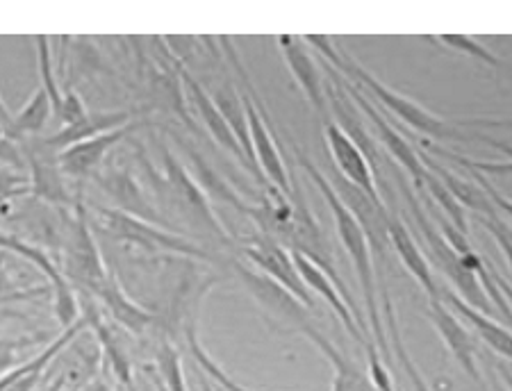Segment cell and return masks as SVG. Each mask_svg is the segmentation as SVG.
I'll use <instances>...</instances> for the list:
<instances>
[{"label": "cell", "instance_id": "6da1fadb", "mask_svg": "<svg viewBox=\"0 0 512 391\" xmlns=\"http://www.w3.org/2000/svg\"><path fill=\"white\" fill-rule=\"evenodd\" d=\"M294 153H296V160H299V166L305 173H308L312 185L321 191V196H324L330 214H333L337 237H340L344 251L351 257L355 276H358V282L362 287V296H365L371 339H374L378 353H381L387 362H392V348H390V341H387V337H385V326L381 321V305H378L374 253H371L367 235L362 232L360 223L355 221V216L349 212V207L340 201V196H337V191L333 189V185H330L326 173L321 171L319 166L301 151V148H296Z\"/></svg>", "mask_w": 512, "mask_h": 391}, {"label": "cell", "instance_id": "7a4b0ae2", "mask_svg": "<svg viewBox=\"0 0 512 391\" xmlns=\"http://www.w3.org/2000/svg\"><path fill=\"white\" fill-rule=\"evenodd\" d=\"M303 39L305 44L315 48V51L321 55V60H326L342 78L349 80L353 87L367 89V94L371 98H376L378 103L387 107V112H392L396 119H401L408 128L417 130L419 135H426L431 139H462L456 126H449L447 121H442L440 116L428 112L426 107H421L419 103L399 94V91L387 87L385 82H381L374 76V73H369L365 66L355 62L342 46H335L333 41H330V37L305 35Z\"/></svg>", "mask_w": 512, "mask_h": 391}, {"label": "cell", "instance_id": "3957f363", "mask_svg": "<svg viewBox=\"0 0 512 391\" xmlns=\"http://www.w3.org/2000/svg\"><path fill=\"white\" fill-rule=\"evenodd\" d=\"M219 44L224 46V51L228 55V62L233 66V71L237 73L239 82H242V98H244V107H246V119H249V135H251V146H253V155H255V164L262 173L264 182L269 187L278 189L280 194L287 196L292 201L294 196V187H292V178H289V171L283 162V155L278 151V144L274 135H271L267 116H264L262 110V101L255 91L253 80L246 71L244 62L239 60V53L230 37H221Z\"/></svg>", "mask_w": 512, "mask_h": 391}, {"label": "cell", "instance_id": "277c9868", "mask_svg": "<svg viewBox=\"0 0 512 391\" xmlns=\"http://www.w3.org/2000/svg\"><path fill=\"white\" fill-rule=\"evenodd\" d=\"M96 216V223L107 235L142 248V251L180 255L196 262H212V253L208 248L194 244L192 239L178 235V232L164 230L151 221L139 219L135 214L117 210V207H96Z\"/></svg>", "mask_w": 512, "mask_h": 391}, {"label": "cell", "instance_id": "5b68a950", "mask_svg": "<svg viewBox=\"0 0 512 391\" xmlns=\"http://www.w3.org/2000/svg\"><path fill=\"white\" fill-rule=\"evenodd\" d=\"M403 194L408 198L412 219H415L417 228L421 230V237L426 241V255L431 257V262L444 273V276H447V280L453 285V291H456L462 301L476 307L478 312L492 314L494 305L490 303V298H487L481 280L467 269L465 262L460 260V255L453 251L449 241L444 239L442 230H437L435 223L428 219L424 210H421L415 191L410 187H403Z\"/></svg>", "mask_w": 512, "mask_h": 391}, {"label": "cell", "instance_id": "8992f818", "mask_svg": "<svg viewBox=\"0 0 512 391\" xmlns=\"http://www.w3.org/2000/svg\"><path fill=\"white\" fill-rule=\"evenodd\" d=\"M62 262L64 278L85 296H94L112 276L110 266L105 264L101 251H98L82 201L76 203V216L66 221L62 235Z\"/></svg>", "mask_w": 512, "mask_h": 391}, {"label": "cell", "instance_id": "52a82bcc", "mask_svg": "<svg viewBox=\"0 0 512 391\" xmlns=\"http://www.w3.org/2000/svg\"><path fill=\"white\" fill-rule=\"evenodd\" d=\"M162 162L164 182H167L171 201L178 207L180 214L185 216L189 226L201 230L203 235L221 239V244L233 246V239H230L224 223L219 221L217 212H214L210 196L205 194L201 185H198L192 171H189L176 155L167 151V146H162Z\"/></svg>", "mask_w": 512, "mask_h": 391}, {"label": "cell", "instance_id": "ba28073f", "mask_svg": "<svg viewBox=\"0 0 512 391\" xmlns=\"http://www.w3.org/2000/svg\"><path fill=\"white\" fill-rule=\"evenodd\" d=\"M239 253L246 257V262H251L255 269L264 276H269L280 287L287 289L296 301L303 303L308 310L315 307V298L312 291L305 287L299 269H296L292 253L285 246H280L278 241L264 235H255L244 241H239Z\"/></svg>", "mask_w": 512, "mask_h": 391}, {"label": "cell", "instance_id": "9c48e42d", "mask_svg": "<svg viewBox=\"0 0 512 391\" xmlns=\"http://www.w3.org/2000/svg\"><path fill=\"white\" fill-rule=\"evenodd\" d=\"M330 185L337 191L340 201L349 207V212L355 216V221L360 223L362 232L367 235V241L371 246V253L385 260V255L392 251L390 244V219L383 201H376L369 194H365L360 187H355L353 182L342 178L337 171H330Z\"/></svg>", "mask_w": 512, "mask_h": 391}, {"label": "cell", "instance_id": "30bf717a", "mask_svg": "<svg viewBox=\"0 0 512 391\" xmlns=\"http://www.w3.org/2000/svg\"><path fill=\"white\" fill-rule=\"evenodd\" d=\"M340 80H342V87H344L346 94H349L351 101L358 105V110H362V116L371 121V130H374L376 135H378V139L383 141V146L387 148V153H390L394 160L399 162L403 169L408 171L412 185H417L419 189L424 187L426 166H424V162H421L417 148H412L410 141L403 137V135H399V132H396L390 126V123L385 121V116L378 112L376 107L371 105L365 96H362V91L358 87H353L351 82L344 80L342 76H340Z\"/></svg>", "mask_w": 512, "mask_h": 391}, {"label": "cell", "instance_id": "8fae6325", "mask_svg": "<svg viewBox=\"0 0 512 391\" xmlns=\"http://www.w3.org/2000/svg\"><path fill=\"white\" fill-rule=\"evenodd\" d=\"M278 48L283 53L285 62L292 71L294 80L299 82L301 91L308 98L312 110L319 114V119L328 123L330 121V110H328V94H326V82L321 76L315 57L310 53V46L305 44L303 37H292V35H280L278 37Z\"/></svg>", "mask_w": 512, "mask_h": 391}, {"label": "cell", "instance_id": "7c38bea8", "mask_svg": "<svg viewBox=\"0 0 512 391\" xmlns=\"http://www.w3.org/2000/svg\"><path fill=\"white\" fill-rule=\"evenodd\" d=\"M324 137L330 155H333L335 171L342 178L353 182L355 187H360L365 194H369L376 201H383L381 191H378L376 178H374V166L367 160V155L360 151L358 144L346 135V132L330 119L324 123Z\"/></svg>", "mask_w": 512, "mask_h": 391}, {"label": "cell", "instance_id": "4fadbf2b", "mask_svg": "<svg viewBox=\"0 0 512 391\" xmlns=\"http://www.w3.org/2000/svg\"><path fill=\"white\" fill-rule=\"evenodd\" d=\"M428 319H431L435 326L437 335L442 337L444 346L449 348L453 360H456L462 366V371L483 389V378L476 366V341L472 337V332L465 328V323L460 321V316H456V312L444 305L440 298H428Z\"/></svg>", "mask_w": 512, "mask_h": 391}, {"label": "cell", "instance_id": "5bb4252c", "mask_svg": "<svg viewBox=\"0 0 512 391\" xmlns=\"http://www.w3.org/2000/svg\"><path fill=\"white\" fill-rule=\"evenodd\" d=\"M87 328L89 321L87 316L82 314L78 323H73L71 328L62 330L44 351H39L35 357H30V360L19 364L10 373H5V376L0 378V391H37L41 385V378H44L48 366L55 362V357H60V353H64Z\"/></svg>", "mask_w": 512, "mask_h": 391}, {"label": "cell", "instance_id": "9a60e30c", "mask_svg": "<svg viewBox=\"0 0 512 391\" xmlns=\"http://www.w3.org/2000/svg\"><path fill=\"white\" fill-rule=\"evenodd\" d=\"M233 269L237 276L244 280L246 289L251 291L255 301L262 303L264 310L280 316V319L287 321L296 332H299L303 326H308L310 319H308V314H305L308 312V307L296 301V298L289 294L287 289L280 287L278 282H274L269 276H264V273L249 269V266H244L239 262L233 264Z\"/></svg>", "mask_w": 512, "mask_h": 391}, {"label": "cell", "instance_id": "2e32d148", "mask_svg": "<svg viewBox=\"0 0 512 391\" xmlns=\"http://www.w3.org/2000/svg\"><path fill=\"white\" fill-rule=\"evenodd\" d=\"M176 69H178L180 80H183V85L187 89V96L192 98V105H194V110H196V116L203 121V126H205V130L210 132V137L217 141L221 148H226L230 155H235L237 160L246 166V169L255 173L251 162L246 160L242 146H239L235 132L230 130V126H228L226 119H224V114H221L217 103H214V98L210 96V91L205 89L201 82H198L192 76V73H189L180 62H178ZM255 176H258V173H255Z\"/></svg>", "mask_w": 512, "mask_h": 391}, {"label": "cell", "instance_id": "e0dca14e", "mask_svg": "<svg viewBox=\"0 0 512 391\" xmlns=\"http://www.w3.org/2000/svg\"><path fill=\"white\" fill-rule=\"evenodd\" d=\"M137 128H139V123L132 121V123H128V126H123L119 130L105 132V135H98L94 139L82 141V144L66 148V151L57 153V164H60L64 176L96 178L98 169L103 166L105 157L112 153V148H117L121 141Z\"/></svg>", "mask_w": 512, "mask_h": 391}, {"label": "cell", "instance_id": "ac0fdd59", "mask_svg": "<svg viewBox=\"0 0 512 391\" xmlns=\"http://www.w3.org/2000/svg\"><path fill=\"white\" fill-rule=\"evenodd\" d=\"M289 253H292V251H289ZM292 257H294L296 269H299L301 278L305 282V287H308L312 294H319L321 298H324V301L330 305V310L337 314V319L342 321V326L349 330V335L355 341H358V344H362V346L367 348L374 339L365 337V332H362L360 323H358V319H355V314H353V310L349 307V303L344 301L342 291L337 289L335 282L328 278V273L321 271L315 262H310L308 257H303L301 253H292Z\"/></svg>", "mask_w": 512, "mask_h": 391}, {"label": "cell", "instance_id": "d6986e66", "mask_svg": "<svg viewBox=\"0 0 512 391\" xmlns=\"http://www.w3.org/2000/svg\"><path fill=\"white\" fill-rule=\"evenodd\" d=\"M299 332L308 337L312 344L317 346V351L326 357L328 364L333 366V385H330V391H378L376 382L371 380V373L355 364L353 360H349V357H346L328 337L321 335L312 323L303 326Z\"/></svg>", "mask_w": 512, "mask_h": 391}, {"label": "cell", "instance_id": "ffe728a7", "mask_svg": "<svg viewBox=\"0 0 512 391\" xmlns=\"http://www.w3.org/2000/svg\"><path fill=\"white\" fill-rule=\"evenodd\" d=\"M94 298L103 303L105 310L110 312V316L114 319V323H119L123 330L132 332V335L142 337L155 326V323H158V316L132 301L128 291L121 287V282L117 280L114 273L107 278L105 285L96 291Z\"/></svg>", "mask_w": 512, "mask_h": 391}, {"label": "cell", "instance_id": "44dd1931", "mask_svg": "<svg viewBox=\"0 0 512 391\" xmlns=\"http://www.w3.org/2000/svg\"><path fill=\"white\" fill-rule=\"evenodd\" d=\"M132 112L126 110H117V112H89L85 119H80L71 126H62L51 137H44L41 141L51 148L53 153H62L66 148L82 144V141L94 139L98 135H105V132L119 130L123 126L132 123Z\"/></svg>", "mask_w": 512, "mask_h": 391}, {"label": "cell", "instance_id": "7402d4cb", "mask_svg": "<svg viewBox=\"0 0 512 391\" xmlns=\"http://www.w3.org/2000/svg\"><path fill=\"white\" fill-rule=\"evenodd\" d=\"M440 301H444V305L451 307L453 312H458L460 319H465L469 326L474 328L476 335L481 337L494 353L512 362V332L506 326L494 321L490 314L478 312L476 307L462 301L456 291L449 287H440Z\"/></svg>", "mask_w": 512, "mask_h": 391}, {"label": "cell", "instance_id": "603a6c76", "mask_svg": "<svg viewBox=\"0 0 512 391\" xmlns=\"http://www.w3.org/2000/svg\"><path fill=\"white\" fill-rule=\"evenodd\" d=\"M390 244L392 251L399 255L403 266H406L410 276L417 280V285L426 291L428 298H440V285L435 282L431 264H428L424 251L417 246V241L412 239L410 230L403 226L401 219H396V216L390 219Z\"/></svg>", "mask_w": 512, "mask_h": 391}, {"label": "cell", "instance_id": "cb8c5ba5", "mask_svg": "<svg viewBox=\"0 0 512 391\" xmlns=\"http://www.w3.org/2000/svg\"><path fill=\"white\" fill-rule=\"evenodd\" d=\"M421 162L431 173H435L437 178L444 182V187H447L453 196L458 198L462 207H469V210H474L478 216H497L499 210L494 207V203L490 201V196L485 194L481 185H474V182H469L465 178H458L456 173L449 171L447 166L440 164L431 157L428 153H419Z\"/></svg>", "mask_w": 512, "mask_h": 391}, {"label": "cell", "instance_id": "d4e9b609", "mask_svg": "<svg viewBox=\"0 0 512 391\" xmlns=\"http://www.w3.org/2000/svg\"><path fill=\"white\" fill-rule=\"evenodd\" d=\"M96 180L101 182V187L110 194L114 201H117V210H123L128 214H135L139 219H148V221H158L160 216L158 212L148 205L146 196L142 187L132 180L128 173H107V176H96Z\"/></svg>", "mask_w": 512, "mask_h": 391}, {"label": "cell", "instance_id": "484cf974", "mask_svg": "<svg viewBox=\"0 0 512 391\" xmlns=\"http://www.w3.org/2000/svg\"><path fill=\"white\" fill-rule=\"evenodd\" d=\"M51 114H55L51 96H48L41 87H37L35 91H32L30 101L23 105V110L19 114H14L12 137L23 141L26 137L39 135V132L46 128V123H48V119H51Z\"/></svg>", "mask_w": 512, "mask_h": 391}, {"label": "cell", "instance_id": "4316f807", "mask_svg": "<svg viewBox=\"0 0 512 391\" xmlns=\"http://www.w3.org/2000/svg\"><path fill=\"white\" fill-rule=\"evenodd\" d=\"M383 305H385V316H387V332H390V348L392 353L396 355V360H399L403 373H406L410 385H412V391H433L431 387L426 385L424 376H421L417 364L412 362V357L408 355L406 346H403V339H401V332H399V321H396V314H394V305L390 301V296L385 294L383 298Z\"/></svg>", "mask_w": 512, "mask_h": 391}, {"label": "cell", "instance_id": "83f0119b", "mask_svg": "<svg viewBox=\"0 0 512 391\" xmlns=\"http://www.w3.org/2000/svg\"><path fill=\"white\" fill-rule=\"evenodd\" d=\"M424 189L428 191V196H431V201L440 205L444 219H447L453 228H458L462 235L469 237V221H467L465 207H462L458 198L453 196L447 187H444V182L428 169H426V178H424Z\"/></svg>", "mask_w": 512, "mask_h": 391}, {"label": "cell", "instance_id": "f1b7e54d", "mask_svg": "<svg viewBox=\"0 0 512 391\" xmlns=\"http://www.w3.org/2000/svg\"><path fill=\"white\" fill-rule=\"evenodd\" d=\"M35 46H37V71H39V87L51 96L53 103V112L55 116H60L62 105H64V94L60 85H57V76H55V64H53V46H51V37L39 35L35 37Z\"/></svg>", "mask_w": 512, "mask_h": 391}, {"label": "cell", "instance_id": "f546056e", "mask_svg": "<svg viewBox=\"0 0 512 391\" xmlns=\"http://www.w3.org/2000/svg\"><path fill=\"white\" fill-rule=\"evenodd\" d=\"M185 339H187V351H189V355L194 357V362H196V369L201 371L203 376H208L214 382V385L221 387V391H251V389H246V387L239 385V382H235L224 369H221L217 362L212 360V357L208 355V351H205V348L201 346V341H198L194 328H187Z\"/></svg>", "mask_w": 512, "mask_h": 391}, {"label": "cell", "instance_id": "4dcf8cb0", "mask_svg": "<svg viewBox=\"0 0 512 391\" xmlns=\"http://www.w3.org/2000/svg\"><path fill=\"white\" fill-rule=\"evenodd\" d=\"M155 369L160 373V382L167 391H187L185 373H183V357L171 341H162L155 348Z\"/></svg>", "mask_w": 512, "mask_h": 391}, {"label": "cell", "instance_id": "1f68e13d", "mask_svg": "<svg viewBox=\"0 0 512 391\" xmlns=\"http://www.w3.org/2000/svg\"><path fill=\"white\" fill-rule=\"evenodd\" d=\"M440 41L444 46L453 48V51L465 53L467 57H472V60L483 62L485 66H490V69H499V66H501L499 57L474 37H469V35H440Z\"/></svg>", "mask_w": 512, "mask_h": 391}, {"label": "cell", "instance_id": "d6a6232c", "mask_svg": "<svg viewBox=\"0 0 512 391\" xmlns=\"http://www.w3.org/2000/svg\"><path fill=\"white\" fill-rule=\"evenodd\" d=\"M48 294H53L51 285L23 289V287L16 285L10 273H7V271L3 269V266H0V307L10 305V303L32 301V298H44V296H48Z\"/></svg>", "mask_w": 512, "mask_h": 391}, {"label": "cell", "instance_id": "836d02e7", "mask_svg": "<svg viewBox=\"0 0 512 391\" xmlns=\"http://www.w3.org/2000/svg\"><path fill=\"white\" fill-rule=\"evenodd\" d=\"M41 344V337H23V339H0V378L10 373L21 362V351Z\"/></svg>", "mask_w": 512, "mask_h": 391}, {"label": "cell", "instance_id": "e575fe53", "mask_svg": "<svg viewBox=\"0 0 512 391\" xmlns=\"http://www.w3.org/2000/svg\"><path fill=\"white\" fill-rule=\"evenodd\" d=\"M32 194L30 176L28 173L14 171V169H0V203L14 201V198H23Z\"/></svg>", "mask_w": 512, "mask_h": 391}, {"label": "cell", "instance_id": "d590c367", "mask_svg": "<svg viewBox=\"0 0 512 391\" xmlns=\"http://www.w3.org/2000/svg\"><path fill=\"white\" fill-rule=\"evenodd\" d=\"M16 141L10 132L0 128V162H3L7 169H14V171H21L26 164V155L19 146H16Z\"/></svg>", "mask_w": 512, "mask_h": 391}, {"label": "cell", "instance_id": "8d00e7d4", "mask_svg": "<svg viewBox=\"0 0 512 391\" xmlns=\"http://www.w3.org/2000/svg\"><path fill=\"white\" fill-rule=\"evenodd\" d=\"M478 221H481V226H485L492 232L494 239L499 241L501 251L506 253V257L512 264V230L501 221V216L499 214L497 216H478Z\"/></svg>", "mask_w": 512, "mask_h": 391}, {"label": "cell", "instance_id": "74e56055", "mask_svg": "<svg viewBox=\"0 0 512 391\" xmlns=\"http://www.w3.org/2000/svg\"><path fill=\"white\" fill-rule=\"evenodd\" d=\"M472 171V176H474V180L478 182V185L483 187V191L487 196H490V201L494 203V207H497L499 212H503L508 216V219L512 221V201L508 196H503L501 191L492 185V180L490 178H485V176H481V171H476V169H469Z\"/></svg>", "mask_w": 512, "mask_h": 391}, {"label": "cell", "instance_id": "f35d334b", "mask_svg": "<svg viewBox=\"0 0 512 391\" xmlns=\"http://www.w3.org/2000/svg\"><path fill=\"white\" fill-rule=\"evenodd\" d=\"M456 128L478 130H512V119H458Z\"/></svg>", "mask_w": 512, "mask_h": 391}, {"label": "cell", "instance_id": "ab89813d", "mask_svg": "<svg viewBox=\"0 0 512 391\" xmlns=\"http://www.w3.org/2000/svg\"><path fill=\"white\" fill-rule=\"evenodd\" d=\"M12 123H14V114L10 112V107L5 105L3 98H0V128L7 130L12 135Z\"/></svg>", "mask_w": 512, "mask_h": 391}, {"label": "cell", "instance_id": "60d3db41", "mask_svg": "<svg viewBox=\"0 0 512 391\" xmlns=\"http://www.w3.org/2000/svg\"><path fill=\"white\" fill-rule=\"evenodd\" d=\"M478 139H483L485 144H490L492 148H497V151L506 153L510 157V162H512V146L506 144V141H499V139H492V137H485V135H478Z\"/></svg>", "mask_w": 512, "mask_h": 391}, {"label": "cell", "instance_id": "b9f144b4", "mask_svg": "<svg viewBox=\"0 0 512 391\" xmlns=\"http://www.w3.org/2000/svg\"><path fill=\"white\" fill-rule=\"evenodd\" d=\"M490 271H492V278H494V282H497V285L501 287V291H503V296H506V298H508V303L512 305V287L508 285V282H506V280H503V278L499 276V273H497V271H494V269H492V266H490Z\"/></svg>", "mask_w": 512, "mask_h": 391}, {"label": "cell", "instance_id": "7bdbcfd3", "mask_svg": "<svg viewBox=\"0 0 512 391\" xmlns=\"http://www.w3.org/2000/svg\"><path fill=\"white\" fill-rule=\"evenodd\" d=\"M85 391H112V389L107 387L103 380L94 378V380H89V382H87V385H85Z\"/></svg>", "mask_w": 512, "mask_h": 391}, {"label": "cell", "instance_id": "ee69618b", "mask_svg": "<svg viewBox=\"0 0 512 391\" xmlns=\"http://www.w3.org/2000/svg\"><path fill=\"white\" fill-rule=\"evenodd\" d=\"M499 373H501V378L506 380V385L510 387V391H512V371L508 369L506 364H499Z\"/></svg>", "mask_w": 512, "mask_h": 391}, {"label": "cell", "instance_id": "f6af8a7d", "mask_svg": "<svg viewBox=\"0 0 512 391\" xmlns=\"http://www.w3.org/2000/svg\"><path fill=\"white\" fill-rule=\"evenodd\" d=\"M198 373H201V371H198ZM203 382V391H214V387H212V380L208 378V376H205V380H201Z\"/></svg>", "mask_w": 512, "mask_h": 391}]
</instances>
